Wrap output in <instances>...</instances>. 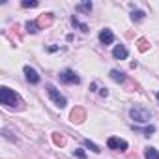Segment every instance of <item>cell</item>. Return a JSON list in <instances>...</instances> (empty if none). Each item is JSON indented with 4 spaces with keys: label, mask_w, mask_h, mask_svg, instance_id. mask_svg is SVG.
<instances>
[{
    "label": "cell",
    "mask_w": 159,
    "mask_h": 159,
    "mask_svg": "<svg viewBox=\"0 0 159 159\" xmlns=\"http://www.w3.org/2000/svg\"><path fill=\"white\" fill-rule=\"evenodd\" d=\"M38 30H39L38 23H34V21H28V23H26V32H30V34H36Z\"/></svg>",
    "instance_id": "16"
},
{
    "label": "cell",
    "mask_w": 159,
    "mask_h": 159,
    "mask_svg": "<svg viewBox=\"0 0 159 159\" xmlns=\"http://www.w3.org/2000/svg\"><path fill=\"white\" fill-rule=\"evenodd\" d=\"M69 118H71L73 124H83V122L86 120V111H84L83 107H73Z\"/></svg>",
    "instance_id": "5"
},
{
    "label": "cell",
    "mask_w": 159,
    "mask_h": 159,
    "mask_svg": "<svg viewBox=\"0 0 159 159\" xmlns=\"http://www.w3.org/2000/svg\"><path fill=\"white\" fill-rule=\"evenodd\" d=\"M144 157L146 159H159V152L153 146H148V148H144Z\"/></svg>",
    "instance_id": "12"
},
{
    "label": "cell",
    "mask_w": 159,
    "mask_h": 159,
    "mask_svg": "<svg viewBox=\"0 0 159 159\" xmlns=\"http://www.w3.org/2000/svg\"><path fill=\"white\" fill-rule=\"evenodd\" d=\"M127 54H129V52H127V49H125L124 45H116L114 51H112V56H114L116 60H125Z\"/></svg>",
    "instance_id": "10"
},
{
    "label": "cell",
    "mask_w": 159,
    "mask_h": 159,
    "mask_svg": "<svg viewBox=\"0 0 159 159\" xmlns=\"http://www.w3.org/2000/svg\"><path fill=\"white\" fill-rule=\"evenodd\" d=\"M52 21H54V15L52 13H43V15H39V19L36 23H38L39 28H49L52 25Z\"/></svg>",
    "instance_id": "7"
},
{
    "label": "cell",
    "mask_w": 159,
    "mask_h": 159,
    "mask_svg": "<svg viewBox=\"0 0 159 159\" xmlns=\"http://www.w3.org/2000/svg\"><path fill=\"white\" fill-rule=\"evenodd\" d=\"M60 81L66 83V84H79V83H81V79H79V75H77L75 71L64 69V71L60 73Z\"/></svg>",
    "instance_id": "4"
},
{
    "label": "cell",
    "mask_w": 159,
    "mask_h": 159,
    "mask_svg": "<svg viewBox=\"0 0 159 159\" xmlns=\"http://www.w3.org/2000/svg\"><path fill=\"white\" fill-rule=\"evenodd\" d=\"M71 25H73V26H79L83 32H88V26H86L84 23H79V19H77V17H73V19H71Z\"/></svg>",
    "instance_id": "18"
},
{
    "label": "cell",
    "mask_w": 159,
    "mask_h": 159,
    "mask_svg": "<svg viewBox=\"0 0 159 159\" xmlns=\"http://www.w3.org/2000/svg\"><path fill=\"white\" fill-rule=\"evenodd\" d=\"M52 140H54V144H56V146H60V148H62V146H66V137H64L62 133H58V131H56V133H52Z\"/></svg>",
    "instance_id": "14"
},
{
    "label": "cell",
    "mask_w": 159,
    "mask_h": 159,
    "mask_svg": "<svg viewBox=\"0 0 159 159\" xmlns=\"http://www.w3.org/2000/svg\"><path fill=\"white\" fill-rule=\"evenodd\" d=\"M77 11H81V13H90V11H92V2L88 0V2L79 4V6H77Z\"/></svg>",
    "instance_id": "15"
},
{
    "label": "cell",
    "mask_w": 159,
    "mask_h": 159,
    "mask_svg": "<svg viewBox=\"0 0 159 159\" xmlns=\"http://www.w3.org/2000/svg\"><path fill=\"white\" fill-rule=\"evenodd\" d=\"M38 6V0H25L23 2V8H36Z\"/></svg>",
    "instance_id": "20"
},
{
    "label": "cell",
    "mask_w": 159,
    "mask_h": 159,
    "mask_svg": "<svg viewBox=\"0 0 159 159\" xmlns=\"http://www.w3.org/2000/svg\"><path fill=\"white\" fill-rule=\"evenodd\" d=\"M129 116H131V120H135L139 124H146V122L152 120V112L148 109H144V107H131Z\"/></svg>",
    "instance_id": "2"
},
{
    "label": "cell",
    "mask_w": 159,
    "mask_h": 159,
    "mask_svg": "<svg viewBox=\"0 0 159 159\" xmlns=\"http://www.w3.org/2000/svg\"><path fill=\"white\" fill-rule=\"evenodd\" d=\"M142 131H144V135H146V137H150L152 133H155V127H153V125H148V127H144Z\"/></svg>",
    "instance_id": "21"
},
{
    "label": "cell",
    "mask_w": 159,
    "mask_h": 159,
    "mask_svg": "<svg viewBox=\"0 0 159 159\" xmlns=\"http://www.w3.org/2000/svg\"><path fill=\"white\" fill-rule=\"evenodd\" d=\"M99 94H101L103 98H107V96H109V90H107V88H101V90H99Z\"/></svg>",
    "instance_id": "23"
},
{
    "label": "cell",
    "mask_w": 159,
    "mask_h": 159,
    "mask_svg": "<svg viewBox=\"0 0 159 159\" xmlns=\"http://www.w3.org/2000/svg\"><path fill=\"white\" fill-rule=\"evenodd\" d=\"M84 146H86L88 150H92V152H96V153H99V152H101V150H99V146H96V144H94V142H90L88 139L84 140Z\"/></svg>",
    "instance_id": "19"
},
{
    "label": "cell",
    "mask_w": 159,
    "mask_h": 159,
    "mask_svg": "<svg viewBox=\"0 0 159 159\" xmlns=\"http://www.w3.org/2000/svg\"><path fill=\"white\" fill-rule=\"evenodd\" d=\"M47 94H49V98L56 103V107H60V109H64L66 105H67V101H66V98L52 86V84H47Z\"/></svg>",
    "instance_id": "3"
},
{
    "label": "cell",
    "mask_w": 159,
    "mask_h": 159,
    "mask_svg": "<svg viewBox=\"0 0 159 159\" xmlns=\"http://www.w3.org/2000/svg\"><path fill=\"white\" fill-rule=\"evenodd\" d=\"M157 99H159V92H157Z\"/></svg>",
    "instance_id": "24"
},
{
    "label": "cell",
    "mask_w": 159,
    "mask_h": 159,
    "mask_svg": "<svg viewBox=\"0 0 159 159\" xmlns=\"http://www.w3.org/2000/svg\"><path fill=\"white\" fill-rule=\"evenodd\" d=\"M25 75H26V79H28V83H32V84H38V83H39V75H38V71H36L34 67L25 66Z\"/></svg>",
    "instance_id": "8"
},
{
    "label": "cell",
    "mask_w": 159,
    "mask_h": 159,
    "mask_svg": "<svg viewBox=\"0 0 159 159\" xmlns=\"http://www.w3.org/2000/svg\"><path fill=\"white\" fill-rule=\"evenodd\" d=\"M137 49H139L140 52H146V51L150 49V41H148L146 38H140V39L137 41Z\"/></svg>",
    "instance_id": "13"
},
{
    "label": "cell",
    "mask_w": 159,
    "mask_h": 159,
    "mask_svg": "<svg viewBox=\"0 0 159 159\" xmlns=\"http://www.w3.org/2000/svg\"><path fill=\"white\" fill-rule=\"evenodd\" d=\"M144 15H146V13H144L142 10H135V11L131 13V19H133V21H142Z\"/></svg>",
    "instance_id": "17"
},
{
    "label": "cell",
    "mask_w": 159,
    "mask_h": 159,
    "mask_svg": "<svg viewBox=\"0 0 159 159\" xmlns=\"http://www.w3.org/2000/svg\"><path fill=\"white\" fill-rule=\"evenodd\" d=\"M107 146H109L111 150H120V152H125V150H127V142H125L124 139H118V137H111V139L107 140Z\"/></svg>",
    "instance_id": "6"
},
{
    "label": "cell",
    "mask_w": 159,
    "mask_h": 159,
    "mask_svg": "<svg viewBox=\"0 0 159 159\" xmlns=\"http://www.w3.org/2000/svg\"><path fill=\"white\" fill-rule=\"evenodd\" d=\"M109 75H111V79H112L114 83H124V81H125V75H124L122 71H118V69H111Z\"/></svg>",
    "instance_id": "11"
},
{
    "label": "cell",
    "mask_w": 159,
    "mask_h": 159,
    "mask_svg": "<svg viewBox=\"0 0 159 159\" xmlns=\"http://www.w3.org/2000/svg\"><path fill=\"white\" fill-rule=\"evenodd\" d=\"M75 155H77L79 159H86V153H84L83 150H75Z\"/></svg>",
    "instance_id": "22"
},
{
    "label": "cell",
    "mask_w": 159,
    "mask_h": 159,
    "mask_svg": "<svg viewBox=\"0 0 159 159\" xmlns=\"http://www.w3.org/2000/svg\"><path fill=\"white\" fill-rule=\"evenodd\" d=\"M99 41H101L103 45H111V43L114 41V34H112L109 28H103V30L99 32Z\"/></svg>",
    "instance_id": "9"
},
{
    "label": "cell",
    "mask_w": 159,
    "mask_h": 159,
    "mask_svg": "<svg viewBox=\"0 0 159 159\" xmlns=\"http://www.w3.org/2000/svg\"><path fill=\"white\" fill-rule=\"evenodd\" d=\"M0 103L6 107H21V98L8 86H2L0 88Z\"/></svg>",
    "instance_id": "1"
}]
</instances>
